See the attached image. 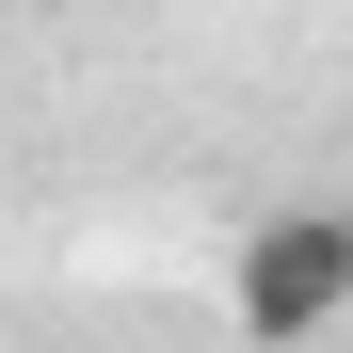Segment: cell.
<instances>
[{"instance_id": "obj_1", "label": "cell", "mask_w": 353, "mask_h": 353, "mask_svg": "<svg viewBox=\"0 0 353 353\" xmlns=\"http://www.w3.org/2000/svg\"><path fill=\"white\" fill-rule=\"evenodd\" d=\"M225 321L257 353H305L353 321V209H273L241 257H225Z\"/></svg>"}]
</instances>
